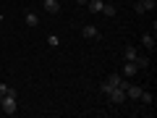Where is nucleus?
Listing matches in <instances>:
<instances>
[{
	"mask_svg": "<svg viewBox=\"0 0 157 118\" xmlns=\"http://www.w3.org/2000/svg\"><path fill=\"white\" fill-rule=\"evenodd\" d=\"M45 11L47 13H58L60 11V0H45Z\"/></svg>",
	"mask_w": 157,
	"mask_h": 118,
	"instance_id": "obj_9",
	"label": "nucleus"
},
{
	"mask_svg": "<svg viewBox=\"0 0 157 118\" xmlns=\"http://www.w3.org/2000/svg\"><path fill=\"white\" fill-rule=\"evenodd\" d=\"M107 97H110L113 105H121V102H126V89H121V87H113V89L107 92Z\"/></svg>",
	"mask_w": 157,
	"mask_h": 118,
	"instance_id": "obj_2",
	"label": "nucleus"
},
{
	"mask_svg": "<svg viewBox=\"0 0 157 118\" xmlns=\"http://www.w3.org/2000/svg\"><path fill=\"white\" fill-rule=\"evenodd\" d=\"M141 89H144V87H134V84H128V87H126V97H131V100H139Z\"/></svg>",
	"mask_w": 157,
	"mask_h": 118,
	"instance_id": "obj_8",
	"label": "nucleus"
},
{
	"mask_svg": "<svg viewBox=\"0 0 157 118\" xmlns=\"http://www.w3.org/2000/svg\"><path fill=\"white\" fill-rule=\"evenodd\" d=\"M81 37H84V39H100V32H97V26L86 24V26L81 29Z\"/></svg>",
	"mask_w": 157,
	"mask_h": 118,
	"instance_id": "obj_5",
	"label": "nucleus"
},
{
	"mask_svg": "<svg viewBox=\"0 0 157 118\" xmlns=\"http://www.w3.org/2000/svg\"><path fill=\"white\" fill-rule=\"evenodd\" d=\"M100 13H102V16H107V18H113V16H115V6H107V3H105Z\"/></svg>",
	"mask_w": 157,
	"mask_h": 118,
	"instance_id": "obj_12",
	"label": "nucleus"
},
{
	"mask_svg": "<svg viewBox=\"0 0 157 118\" xmlns=\"http://www.w3.org/2000/svg\"><path fill=\"white\" fill-rule=\"evenodd\" d=\"M136 66H139V68H147V66H149V58L139 55V58H136Z\"/></svg>",
	"mask_w": 157,
	"mask_h": 118,
	"instance_id": "obj_15",
	"label": "nucleus"
},
{
	"mask_svg": "<svg viewBox=\"0 0 157 118\" xmlns=\"http://www.w3.org/2000/svg\"><path fill=\"white\" fill-rule=\"evenodd\" d=\"M0 110L6 113V116H16L18 113V95H6L3 102H0Z\"/></svg>",
	"mask_w": 157,
	"mask_h": 118,
	"instance_id": "obj_1",
	"label": "nucleus"
},
{
	"mask_svg": "<svg viewBox=\"0 0 157 118\" xmlns=\"http://www.w3.org/2000/svg\"><path fill=\"white\" fill-rule=\"evenodd\" d=\"M0 102H3V97H0Z\"/></svg>",
	"mask_w": 157,
	"mask_h": 118,
	"instance_id": "obj_19",
	"label": "nucleus"
},
{
	"mask_svg": "<svg viewBox=\"0 0 157 118\" xmlns=\"http://www.w3.org/2000/svg\"><path fill=\"white\" fill-rule=\"evenodd\" d=\"M136 73H139V66H136L134 61H126V66H123V71H121V76L131 79V76H136Z\"/></svg>",
	"mask_w": 157,
	"mask_h": 118,
	"instance_id": "obj_4",
	"label": "nucleus"
},
{
	"mask_svg": "<svg viewBox=\"0 0 157 118\" xmlns=\"http://www.w3.org/2000/svg\"><path fill=\"white\" fill-rule=\"evenodd\" d=\"M136 3H141V0H136Z\"/></svg>",
	"mask_w": 157,
	"mask_h": 118,
	"instance_id": "obj_20",
	"label": "nucleus"
},
{
	"mask_svg": "<svg viewBox=\"0 0 157 118\" xmlns=\"http://www.w3.org/2000/svg\"><path fill=\"white\" fill-rule=\"evenodd\" d=\"M6 95H18L16 89H11L8 84H0V97H6Z\"/></svg>",
	"mask_w": 157,
	"mask_h": 118,
	"instance_id": "obj_14",
	"label": "nucleus"
},
{
	"mask_svg": "<svg viewBox=\"0 0 157 118\" xmlns=\"http://www.w3.org/2000/svg\"><path fill=\"white\" fill-rule=\"evenodd\" d=\"M0 21H3V11H0Z\"/></svg>",
	"mask_w": 157,
	"mask_h": 118,
	"instance_id": "obj_18",
	"label": "nucleus"
},
{
	"mask_svg": "<svg viewBox=\"0 0 157 118\" xmlns=\"http://www.w3.org/2000/svg\"><path fill=\"white\" fill-rule=\"evenodd\" d=\"M24 18H26V26H37V24H39V16L34 11H26V16H24Z\"/></svg>",
	"mask_w": 157,
	"mask_h": 118,
	"instance_id": "obj_10",
	"label": "nucleus"
},
{
	"mask_svg": "<svg viewBox=\"0 0 157 118\" xmlns=\"http://www.w3.org/2000/svg\"><path fill=\"white\" fill-rule=\"evenodd\" d=\"M123 58H126V61H134V63H136V58H139V50H136L134 45H126V47H123Z\"/></svg>",
	"mask_w": 157,
	"mask_h": 118,
	"instance_id": "obj_6",
	"label": "nucleus"
},
{
	"mask_svg": "<svg viewBox=\"0 0 157 118\" xmlns=\"http://www.w3.org/2000/svg\"><path fill=\"white\" fill-rule=\"evenodd\" d=\"M102 6H105L102 0H89V11H92V13H100V11H102Z\"/></svg>",
	"mask_w": 157,
	"mask_h": 118,
	"instance_id": "obj_11",
	"label": "nucleus"
},
{
	"mask_svg": "<svg viewBox=\"0 0 157 118\" xmlns=\"http://www.w3.org/2000/svg\"><path fill=\"white\" fill-rule=\"evenodd\" d=\"M136 13H147V11H155L157 8V0H141V3H136Z\"/></svg>",
	"mask_w": 157,
	"mask_h": 118,
	"instance_id": "obj_3",
	"label": "nucleus"
},
{
	"mask_svg": "<svg viewBox=\"0 0 157 118\" xmlns=\"http://www.w3.org/2000/svg\"><path fill=\"white\" fill-rule=\"evenodd\" d=\"M47 42H50V47H58V45H60V39H58L55 34H50V37H47Z\"/></svg>",
	"mask_w": 157,
	"mask_h": 118,
	"instance_id": "obj_16",
	"label": "nucleus"
},
{
	"mask_svg": "<svg viewBox=\"0 0 157 118\" xmlns=\"http://www.w3.org/2000/svg\"><path fill=\"white\" fill-rule=\"evenodd\" d=\"M141 45H144L147 50H155V34L144 32V34H141Z\"/></svg>",
	"mask_w": 157,
	"mask_h": 118,
	"instance_id": "obj_7",
	"label": "nucleus"
},
{
	"mask_svg": "<svg viewBox=\"0 0 157 118\" xmlns=\"http://www.w3.org/2000/svg\"><path fill=\"white\" fill-rule=\"evenodd\" d=\"M76 3H81V6H86V3H89V0H76Z\"/></svg>",
	"mask_w": 157,
	"mask_h": 118,
	"instance_id": "obj_17",
	"label": "nucleus"
},
{
	"mask_svg": "<svg viewBox=\"0 0 157 118\" xmlns=\"http://www.w3.org/2000/svg\"><path fill=\"white\" fill-rule=\"evenodd\" d=\"M139 100L144 102V105H152V92H147V89H141V95H139Z\"/></svg>",
	"mask_w": 157,
	"mask_h": 118,
	"instance_id": "obj_13",
	"label": "nucleus"
}]
</instances>
